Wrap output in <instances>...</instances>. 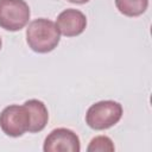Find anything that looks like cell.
<instances>
[{"label":"cell","instance_id":"3","mask_svg":"<svg viewBox=\"0 0 152 152\" xmlns=\"http://www.w3.org/2000/svg\"><path fill=\"white\" fill-rule=\"evenodd\" d=\"M30 7L24 0H0V27L19 31L30 19Z\"/></svg>","mask_w":152,"mask_h":152},{"label":"cell","instance_id":"5","mask_svg":"<svg viewBox=\"0 0 152 152\" xmlns=\"http://www.w3.org/2000/svg\"><path fill=\"white\" fill-rule=\"evenodd\" d=\"M44 152H80L81 144L77 134L69 128H56L45 138Z\"/></svg>","mask_w":152,"mask_h":152},{"label":"cell","instance_id":"2","mask_svg":"<svg viewBox=\"0 0 152 152\" xmlns=\"http://www.w3.org/2000/svg\"><path fill=\"white\" fill-rule=\"evenodd\" d=\"M121 116V104L115 101L106 100L96 102L88 108L86 114V122L90 128L95 131H102L118 124Z\"/></svg>","mask_w":152,"mask_h":152},{"label":"cell","instance_id":"8","mask_svg":"<svg viewBox=\"0 0 152 152\" xmlns=\"http://www.w3.org/2000/svg\"><path fill=\"white\" fill-rule=\"evenodd\" d=\"M115 6L124 15L138 17L147 10L148 0H115Z\"/></svg>","mask_w":152,"mask_h":152},{"label":"cell","instance_id":"10","mask_svg":"<svg viewBox=\"0 0 152 152\" xmlns=\"http://www.w3.org/2000/svg\"><path fill=\"white\" fill-rule=\"evenodd\" d=\"M69 2H72V4H78V5H82V4H86L88 2L89 0H66Z\"/></svg>","mask_w":152,"mask_h":152},{"label":"cell","instance_id":"7","mask_svg":"<svg viewBox=\"0 0 152 152\" xmlns=\"http://www.w3.org/2000/svg\"><path fill=\"white\" fill-rule=\"evenodd\" d=\"M24 106L30 112V133H37L45 128L48 120H49V113L45 107V104L39 100H28L24 103Z\"/></svg>","mask_w":152,"mask_h":152},{"label":"cell","instance_id":"9","mask_svg":"<svg viewBox=\"0 0 152 152\" xmlns=\"http://www.w3.org/2000/svg\"><path fill=\"white\" fill-rule=\"evenodd\" d=\"M114 150L115 147L113 141L106 135H99L93 138L87 147L88 152H113Z\"/></svg>","mask_w":152,"mask_h":152},{"label":"cell","instance_id":"1","mask_svg":"<svg viewBox=\"0 0 152 152\" xmlns=\"http://www.w3.org/2000/svg\"><path fill=\"white\" fill-rule=\"evenodd\" d=\"M59 39L61 32L57 25L45 18L32 20L26 30V42L28 46L38 53L52 51L58 45Z\"/></svg>","mask_w":152,"mask_h":152},{"label":"cell","instance_id":"4","mask_svg":"<svg viewBox=\"0 0 152 152\" xmlns=\"http://www.w3.org/2000/svg\"><path fill=\"white\" fill-rule=\"evenodd\" d=\"M30 120V112L25 106L11 104L0 114V128L6 135L18 138L28 131Z\"/></svg>","mask_w":152,"mask_h":152},{"label":"cell","instance_id":"11","mask_svg":"<svg viewBox=\"0 0 152 152\" xmlns=\"http://www.w3.org/2000/svg\"><path fill=\"white\" fill-rule=\"evenodd\" d=\"M0 49H1V38H0Z\"/></svg>","mask_w":152,"mask_h":152},{"label":"cell","instance_id":"6","mask_svg":"<svg viewBox=\"0 0 152 152\" xmlns=\"http://www.w3.org/2000/svg\"><path fill=\"white\" fill-rule=\"evenodd\" d=\"M56 25L63 36L76 37L86 30L87 18L81 11L75 8H68L58 14Z\"/></svg>","mask_w":152,"mask_h":152}]
</instances>
